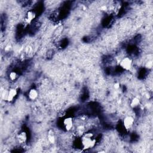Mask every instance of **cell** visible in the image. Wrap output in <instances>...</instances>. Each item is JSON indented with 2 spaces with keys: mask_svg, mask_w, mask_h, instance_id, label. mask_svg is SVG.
I'll use <instances>...</instances> for the list:
<instances>
[{
  "mask_svg": "<svg viewBox=\"0 0 153 153\" xmlns=\"http://www.w3.org/2000/svg\"><path fill=\"white\" fill-rule=\"evenodd\" d=\"M96 139L94 134L91 132H87L81 138V144L83 150H87L92 148L96 145Z\"/></svg>",
  "mask_w": 153,
  "mask_h": 153,
  "instance_id": "obj_1",
  "label": "cell"
},
{
  "mask_svg": "<svg viewBox=\"0 0 153 153\" xmlns=\"http://www.w3.org/2000/svg\"><path fill=\"white\" fill-rule=\"evenodd\" d=\"M133 65V60L129 57H126L122 59L120 62V67L126 71H129L131 69Z\"/></svg>",
  "mask_w": 153,
  "mask_h": 153,
  "instance_id": "obj_2",
  "label": "cell"
},
{
  "mask_svg": "<svg viewBox=\"0 0 153 153\" xmlns=\"http://www.w3.org/2000/svg\"><path fill=\"white\" fill-rule=\"evenodd\" d=\"M17 95V90L15 88H10L6 94V100L8 102H12Z\"/></svg>",
  "mask_w": 153,
  "mask_h": 153,
  "instance_id": "obj_3",
  "label": "cell"
},
{
  "mask_svg": "<svg viewBox=\"0 0 153 153\" xmlns=\"http://www.w3.org/2000/svg\"><path fill=\"white\" fill-rule=\"evenodd\" d=\"M36 16L37 15L35 11H34L33 10H28L25 16V20L26 23L28 24H31L33 22V20H34L36 18Z\"/></svg>",
  "mask_w": 153,
  "mask_h": 153,
  "instance_id": "obj_4",
  "label": "cell"
},
{
  "mask_svg": "<svg viewBox=\"0 0 153 153\" xmlns=\"http://www.w3.org/2000/svg\"><path fill=\"white\" fill-rule=\"evenodd\" d=\"M135 122V120L134 117H132V116H127L126 117L123 121V125L124 127L126 130H129L131 129V127L133 126Z\"/></svg>",
  "mask_w": 153,
  "mask_h": 153,
  "instance_id": "obj_5",
  "label": "cell"
},
{
  "mask_svg": "<svg viewBox=\"0 0 153 153\" xmlns=\"http://www.w3.org/2000/svg\"><path fill=\"white\" fill-rule=\"evenodd\" d=\"M64 128L66 131H70L74 126V121L72 117H68L64 119L63 121Z\"/></svg>",
  "mask_w": 153,
  "mask_h": 153,
  "instance_id": "obj_6",
  "label": "cell"
},
{
  "mask_svg": "<svg viewBox=\"0 0 153 153\" xmlns=\"http://www.w3.org/2000/svg\"><path fill=\"white\" fill-rule=\"evenodd\" d=\"M28 96L30 100H36L38 97V92L37 90L34 88L30 89L28 93Z\"/></svg>",
  "mask_w": 153,
  "mask_h": 153,
  "instance_id": "obj_7",
  "label": "cell"
},
{
  "mask_svg": "<svg viewBox=\"0 0 153 153\" xmlns=\"http://www.w3.org/2000/svg\"><path fill=\"white\" fill-rule=\"evenodd\" d=\"M17 138L18 142L20 144H24L27 141V138H28L27 134L25 132L22 131V132H19V133L17 134Z\"/></svg>",
  "mask_w": 153,
  "mask_h": 153,
  "instance_id": "obj_8",
  "label": "cell"
},
{
  "mask_svg": "<svg viewBox=\"0 0 153 153\" xmlns=\"http://www.w3.org/2000/svg\"><path fill=\"white\" fill-rule=\"evenodd\" d=\"M140 104H141L140 99L138 97L136 96V97H134L131 100L130 105L131 108H137L140 105Z\"/></svg>",
  "mask_w": 153,
  "mask_h": 153,
  "instance_id": "obj_9",
  "label": "cell"
},
{
  "mask_svg": "<svg viewBox=\"0 0 153 153\" xmlns=\"http://www.w3.org/2000/svg\"><path fill=\"white\" fill-rule=\"evenodd\" d=\"M18 77L19 75L15 71H12V72H10V73L9 74V79L12 81H16L18 78Z\"/></svg>",
  "mask_w": 153,
  "mask_h": 153,
  "instance_id": "obj_10",
  "label": "cell"
},
{
  "mask_svg": "<svg viewBox=\"0 0 153 153\" xmlns=\"http://www.w3.org/2000/svg\"><path fill=\"white\" fill-rule=\"evenodd\" d=\"M48 140L49 142H50L51 144H54L55 142V138L53 135V134H48Z\"/></svg>",
  "mask_w": 153,
  "mask_h": 153,
  "instance_id": "obj_11",
  "label": "cell"
},
{
  "mask_svg": "<svg viewBox=\"0 0 153 153\" xmlns=\"http://www.w3.org/2000/svg\"><path fill=\"white\" fill-rule=\"evenodd\" d=\"M114 87L116 89H118L119 87H120V84L118 83H116L114 84Z\"/></svg>",
  "mask_w": 153,
  "mask_h": 153,
  "instance_id": "obj_12",
  "label": "cell"
},
{
  "mask_svg": "<svg viewBox=\"0 0 153 153\" xmlns=\"http://www.w3.org/2000/svg\"><path fill=\"white\" fill-rule=\"evenodd\" d=\"M102 10H107V7L105 6H104L101 7Z\"/></svg>",
  "mask_w": 153,
  "mask_h": 153,
  "instance_id": "obj_13",
  "label": "cell"
}]
</instances>
